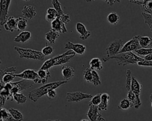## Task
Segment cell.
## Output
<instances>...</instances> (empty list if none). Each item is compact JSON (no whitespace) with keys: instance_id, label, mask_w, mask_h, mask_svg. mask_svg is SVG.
Listing matches in <instances>:
<instances>
[{"instance_id":"1","label":"cell","mask_w":152,"mask_h":121,"mask_svg":"<svg viewBox=\"0 0 152 121\" xmlns=\"http://www.w3.org/2000/svg\"><path fill=\"white\" fill-rule=\"evenodd\" d=\"M68 82L66 80L58 81L45 84L42 86L36 88L28 93V98L33 102H36L39 98L48 94L52 90H55L60 86L65 84Z\"/></svg>"},{"instance_id":"21","label":"cell","mask_w":152,"mask_h":121,"mask_svg":"<svg viewBox=\"0 0 152 121\" xmlns=\"http://www.w3.org/2000/svg\"><path fill=\"white\" fill-rule=\"evenodd\" d=\"M31 34L30 31H23L17 35L14 39V41L16 42H25L30 39Z\"/></svg>"},{"instance_id":"53","label":"cell","mask_w":152,"mask_h":121,"mask_svg":"<svg viewBox=\"0 0 152 121\" xmlns=\"http://www.w3.org/2000/svg\"><path fill=\"white\" fill-rule=\"evenodd\" d=\"M24 1H29L30 0H23Z\"/></svg>"},{"instance_id":"8","label":"cell","mask_w":152,"mask_h":121,"mask_svg":"<svg viewBox=\"0 0 152 121\" xmlns=\"http://www.w3.org/2000/svg\"><path fill=\"white\" fill-rule=\"evenodd\" d=\"M139 35H135L132 39L127 41L121 48L119 53L130 52L132 51H135L141 48V47L140 45L138 40Z\"/></svg>"},{"instance_id":"43","label":"cell","mask_w":152,"mask_h":121,"mask_svg":"<svg viewBox=\"0 0 152 121\" xmlns=\"http://www.w3.org/2000/svg\"><path fill=\"white\" fill-rule=\"evenodd\" d=\"M57 17H56L55 15H53L52 14H46L45 16L46 20L50 22H52V21H53Z\"/></svg>"},{"instance_id":"44","label":"cell","mask_w":152,"mask_h":121,"mask_svg":"<svg viewBox=\"0 0 152 121\" xmlns=\"http://www.w3.org/2000/svg\"><path fill=\"white\" fill-rule=\"evenodd\" d=\"M46 96H47V97H48L49 99H53L56 96V92L55 91V90H52L48 93Z\"/></svg>"},{"instance_id":"36","label":"cell","mask_w":152,"mask_h":121,"mask_svg":"<svg viewBox=\"0 0 152 121\" xmlns=\"http://www.w3.org/2000/svg\"><path fill=\"white\" fill-rule=\"evenodd\" d=\"M51 2L53 8L57 11L59 16L62 15L64 13L62 9V6L60 2L58 0H51Z\"/></svg>"},{"instance_id":"46","label":"cell","mask_w":152,"mask_h":121,"mask_svg":"<svg viewBox=\"0 0 152 121\" xmlns=\"http://www.w3.org/2000/svg\"><path fill=\"white\" fill-rule=\"evenodd\" d=\"M144 59L145 60H147V61H152V54L144 56Z\"/></svg>"},{"instance_id":"29","label":"cell","mask_w":152,"mask_h":121,"mask_svg":"<svg viewBox=\"0 0 152 121\" xmlns=\"http://www.w3.org/2000/svg\"><path fill=\"white\" fill-rule=\"evenodd\" d=\"M27 19L25 18L18 17L17 18V31H24L27 27Z\"/></svg>"},{"instance_id":"42","label":"cell","mask_w":152,"mask_h":121,"mask_svg":"<svg viewBox=\"0 0 152 121\" xmlns=\"http://www.w3.org/2000/svg\"><path fill=\"white\" fill-rule=\"evenodd\" d=\"M46 14H52L53 15H55L56 17H58L59 16V14L58 13L57 11L54 8H49L47 9L46 11Z\"/></svg>"},{"instance_id":"30","label":"cell","mask_w":152,"mask_h":121,"mask_svg":"<svg viewBox=\"0 0 152 121\" xmlns=\"http://www.w3.org/2000/svg\"><path fill=\"white\" fill-rule=\"evenodd\" d=\"M8 110L15 121H22L23 120V115L19 110L13 108H10Z\"/></svg>"},{"instance_id":"45","label":"cell","mask_w":152,"mask_h":121,"mask_svg":"<svg viewBox=\"0 0 152 121\" xmlns=\"http://www.w3.org/2000/svg\"><path fill=\"white\" fill-rule=\"evenodd\" d=\"M107 4H108L109 5L112 6L116 2H119L121 0H104Z\"/></svg>"},{"instance_id":"4","label":"cell","mask_w":152,"mask_h":121,"mask_svg":"<svg viewBox=\"0 0 152 121\" xmlns=\"http://www.w3.org/2000/svg\"><path fill=\"white\" fill-rule=\"evenodd\" d=\"M14 49L18 53L20 58L33 59L42 61L45 57L42 51L30 48H24L18 46H14Z\"/></svg>"},{"instance_id":"32","label":"cell","mask_w":152,"mask_h":121,"mask_svg":"<svg viewBox=\"0 0 152 121\" xmlns=\"http://www.w3.org/2000/svg\"><path fill=\"white\" fill-rule=\"evenodd\" d=\"M14 100L18 104H24L27 100V97L21 93H15L13 95Z\"/></svg>"},{"instance_id":"18","label":"cell","mask_w":152,"mask_h":121,"mask_svg":"<svg viewBox=\"0 0 152 121\" xmlns=\"http://www.w3.org/2000/svg\"><path fill=\"white\" fill-rule=\"evenodd\" d=\"M5 30L12 32L15 30H17V18L14 16H10L4 25Z\"/></svg>"},{"instance_id":"31","label":"cell","mask_w":152,"mask_h":121,"mask_svg":"<svg viewBox=\"0 0 152 121\" xmlns=\"http://www.w3.org/2000/svg\"><path fill=\"white\" fill-rule=\"evenodd\" d=\"M92 69L90 68H86L83 71V77L87 83H91L92 81Z\"/></svg>"},{"instance_id":"47","label":"cell","mask_w":152,"mask_h":121,"mask_svg":"<svg viewBox=\"0 0 152 121\" xmlns=\"http://www.w3.org/2000/svg\"><path fill=\"white\" fill-rule=\"evenodd\" d=\"M97 121H105V119L102 117V118H100V119H98Z\"/></svg>"},{"instance_id":"6","label":"cell","mask_w":152,"mask_h":121,"mask_svg":"<svg viewBox=\"0 0 152 121\" xmlns=\"http://www.w3.org/2000/svg\"><path fill=\"white\" fill-rule=\"evenodd\" d=\"M15 76L24 80H31L34 83H41V80L37 74V71L33 69H26L21 73H15Z\"/></svg>"},{"instance_id":"13","label":"cell","mask_w":152,"mask_h":121,"mask_svg":"<svg viewBox=\"0 0 152 121\" xmlns=\"http://www.w3.org/2000/svg\"><path fill=\"white\" fill-rule=\"evenodd\" d=\"M132 3L139 5L142 12L152 14V0H139L134 1Z\"/></svg>"},{"instance_id":"2","label":"cell","mask_w":152,"mask_h":121,"mask_svg":"<svg viewBox=\"0 0 152 121\" xmlns=\"http://www.w3.org/2000/svg\"><path fill=\"white\" fill-rule=\"evenodd\" d=\"M75 53L72 50H69L62 54L56 55L46 60L40 67V69L49 70L53 66L62 65L68 63L75 56Z\"/></svg>"},{"instance_id":"10","label":"cell","mask_w":152,"mask_h":121,"mask_svg":"<svg viewBox=\"0 0 152 121\" xmlns=\"http://www.w3.org/2000/svg\"><path fill=\"white\" fill-rule=\"evenodd\" d=\"M66 49L72 50L75 53L78 54H83L86 50V47L81 44H74L71 41H67L64 45Z\"/></svg>"},{"instance_id":"48","label":"cell","mask_w":152,"mask_h":121,"mask_svg":"<svg viewBox=\"0 0 152 121\" xmlns=\"http://www.w3.org/2000/svg\"><path fill=\"white\" fill-rule=\"evenodd\" d=\"M150 99H151V107H152V94H150Z\"/></svg>"},{"instance_id":"17","label":"cell","mask_w":152,"mask_h":121,"mask_svg":"<svg viewBox=\"0 0 152 121\" xmlns=\"http://www.w3.org/2000/svg\"><path fill=\"white\" fill-rule=\"evenodd\" d=\"M1 87L4 86L7 83L12 82L15 77L14 73H5L1 70Z\"/></svg>"},{"instance_id":"49","label":"cell","mask_w":152,"mask_h":121,"mask_svg":"<svg viewBox=\"0 0 152 121\" xmlns=\"http://www.w3.org/2000/svg\"><path fill=\"white\" fill-rule=\"evenodd\" d=\"M86 2H91V1H94V0H85Z\"/></svg>"},{"instance_id":"52","label":"cell","mask_w":152,"mask_h":121,"mask_svg":"<svg viewBox=\"0 0 152 121\" xmlns=\"http://www.w3.org/2000/svg\"><path fill=\"white\" fill-rule=\"evenodd\" d=\"M48 121H61L59 120H48Z\"/></svg>"},{"instance_id":"3","label":"cell","mask_w":152,"mask_h":121,"mask_svg":"<svg viewBox=\"0 0 152 121\" xmlns=\"http://www.w3.org/2000/svg\"><path fill=\"white\" fill-rule=\"evenodd\" d=\"M111 59H115L119 66H125L128 64H133L138 63L140 61H144V59L137 55L132 51L119 53L107 59V61Z\"/></svg>"},{"instance_id":"19","label":"cell","mask_w":152,"mask_h":121,"mask_svg":"<svg viewBox=\"0 0 152 121\" xmlns=\"http://www.w3.org/2000/svg\"><path fill=\"white\" fill-rule=\"evenodd\" d=\"M12 83H13L14 85L16 86L18 88V89L20 90V92L21 93V91H22L23 90L31 87L34 83L31 80L23 79L20 81L12 82Z\"/></svg>"},{"instance_id":"22","label":"cell","mask_w":152,"mask_h":121,"mask_svg":"<svg viewBox=\"0 0 152 121\" xmlns=\"http://www.w3.org/2000/svg\"><path fill=\"white\" fill-rule=\"evenodd\" d=\"M110 100V96L106 93H102L101 102L98 106V109L99 111L100 110H106L107 109L108 103Z\"/></svg>"},{"instance_id":"27","label":"cell","mask_w":152,"mask_h":121,"mask_svg":"<svg viewBox=\"0 0 152 121\" xmlns=\"http://www.w3.org/2000/svg\"><path fill=\"white\" fill-rule=\"evenodd\" d=\"M1 120H2V121H15L11 116L9 110H7L5 108H1Z\"/></svg>"},{"instance_id":"7","label":"cell","mask_w":152,"mask_h":121,"mask_svg":"<svg viewBox=\"0 0 152 121\" xmlns=\"http://www.w3.org/2000/svg\"><path fill=\"white\" fill-rule=\"evenodd\" d=\"M92 97V94L84 93L80 91L68 92L66 95V99L68 102H78Z\"/></svg>"},{"instance_id":"24","label":"cell","mask_w":152,"mask_h":121,"mask_svg":"<svg viewBox=\"0 0 152 121\" xmlns=\"http://www.w3.org/2000/svg\"><path fill=\"white\" fill-rule=\"evenodd\" d=\"M90 68L92 70H101L103 67L102 64V61L98 57H95L92 58L89 63Z\"/></svg>"},{"instance_id":"25","label":"cell","mask_w":152,"mask_h":121,"mask_svg":"<svg viewBox=\"0 0 152 121\" xmlns=\"http://www.w3.org/2000/svg\"><path fill=\"white\" fill-rule=\"evenodd\" d=\"M139 43L142 48H147L152 45V38L147 36H140L138 38Z\"/></svg>"},{"instance_id":"20","label":"cell","mask_w":152,"mask_h":121,"mask_svg":"<svg viewBox=\"0 0 152 121\" xmlns=\"http://www.w3.org/2000/svg\"><path fill=\"white\" fill-rule=\"evenodd\" d=\"M62 75L65 80L68 81L71 80L75 74L74 69L70 66H63L61 70Z\"/></svg>"},{"instance_id":"38","label":"cell","mask_w":152,"mask_h":121,"mask_svg":"<svg viewBox=\"0 0 152 121\" xmlns=\"http://www.w3.org/2000/svg\"><path fill=\"white\" fill-rule=\"evenodd\" d=\"M135 52L140 55L145 56L147 55L152 54V48H141L140 49L135 50Z\"/></svg>"},{"instance_id":"26","label":"cell","mask_w":152,"mask_h":121,"mask_svg":"<svg viewBox=\"0 0 152 121\" xmlns=\"http://www.w3.org/2000/svg\"><path fill=\"white\" fill-rule=\"evenodd\" d=\"M37 74L39 78L41 80V83L42 84H47L48 79L50 76V73L49 70H43V69H39L37 71Z\"/></svg>"},{"instance_id":"50","label":"cell","mask_w":152,"mask_h":121,"mask_svg":"<svg viewBox=\"0 0 152 121\" xmlns=\"http://www.w3.org/2000/svg\"><path fill=\"white\" fill-rule=\"evenodd\" d=\"M135 1H139V0H129V2H132Z\"/></svg>"},{"instance_id":"51","label":"cell","mask_w":152,"mask_h":121,"mask_svg":"<svg viewBox=\"0 0 152 121\" xmlns=\"http://www.w3.org/2000/svg\"><path fill=\"white\" fill-rule=\"evenodd\" d=\"M80 121H88V120H87V119H82V120H81Z\"/></svg>"},{"instance_id":"11","label":"cell","mask_w":152,"mask_h":121,"mask_svg":"<svg viewBox=\"0 0 152 121\" xmlns=\"http://www.w3.org/2000/svg\"><path fill=\"white\" fill-rule=\"evenodd\" d=\"M89 109L87 113V117L90 121H97L98 119L102 117V115L99 113V110L97 106L89 104Z\"/></svg>"},{"instance_id":"9","label":"cell","mask_w":152,"mask_h":121,"mask_svg":"<svg viewBox=\"0 0 152 121\" xmlns=\"http://www.w3.org/2000/svg\"><path fill=\"white\" fill-rule=\"evenodd\" d=\"M11 0H1L0 1V25L5 24L7 20L9 7Z\"/></svg>"},{"instance_id":"28","label":"cell","mask_w":152,"mask_h":121,"mask_svg":"<svg viewBox=\"0 0 152 121\" xmlns=\"http://www.w3.org/2000/svg\"><path fill=\"white\" fill-rule=\"evenodd\" d=\"M107 21L112 25H116L119 22V16L116 12H110L107 16Z\"/></svg>"},{"instance_id":"35","label":"cell","mask_w":152,"mask_h":121,"mask_svg":"<svg viewBox=\"0 0 152 121\" xmlns=\"http://www.w3.org/2000/svg\"><path fill=\"white\" fill-rule=\"evenodd\" d=\"M141 14L144 18V22L148 25L150 31L152 32V14H150L142 12Z\"/></svg>"},{"instance_id":"34","label":"cell","mask_w":152,"mask_h":121,"mask_svg":"<svg viewBox=\"0 0 152 121\" xmlns=\"http://www.w3.org/2000/svg\"><path fill=\"white\" fill-rule=\"evenodd\" d=\"M130 107H131V104L129 100L128 99H123L119 102L118 108L122 110H127Z\"/></svg>"},{"instance_id":"15","label":"cell","mask_w":152,"mask_h":121,"mask_svg":"<svg viewBox=\"0 0 152 121\" xmlns=\"http://www.w3.org/2000/svg\"><path fill=\"white\" fill-rule=\"evenodd\" d=\"M24 18L27 19H31L36 15V8L32 5H24L21 11Z\"/></svg>"},{"instance_id":"41","label":"cell","mask_w":152,"mask_h":121,"mask_svg":"<svg viewBox=\"0 0 152 121\" xmlns=\"http://www.w3.org/2000/svg\"><path fill=\"white\" fill-rule=\"evenodd\" d=\"M60 18L65 24L68 23L70 21V18L68 14H64L60 16Z\"/></svg>"},{"instance_id":"40","label":"cell","mask_w":152,"mask_h":121,"mask_svg":"<svg viewBox=\"0 0 152 121\" xmlns=\"http://www.w3.org/2000/svg\"><path fill=\"white\" fill-rule=\"evenodd\" d=\"M139 66H144V67H152V61H147L144 60L142 61H140L138 63Z\"/></svg>"},{"instance_id":"54","label":"cell","mask_w":152,"mask_h":121,"mask_svg":"<svg viewBox=\"0 0 152 121\" xmlns=\"http://www.w3.org/2000/svg\"><path fill=\"white\" fill-rule=\"evenodd\" d=\"M1 121H2V120H1Z\"/></svg>"},{"instance_id":"16","label":"cell","mask_w":152,"mask_h":121,"mask_svg":"<svg viewBox=\"0 0 152 121\" xmlns=\"http://www.w3.org/2000/svg\"><path fill=\"white\" fill-rule=\"evenodd\" d=\"M75 28H76L77 31L80 34V38L82 40L87 39L91 35L90 31H88L86 29V27L83 23L77 22L76 24Z\"/></svg>"},{"instance_id":"5","label":"cell","mask_w":152,"mask_h":121,"mask_svg":"<svg viewBox=\"0 0 152 121\" xmlns=\"http://www.w3.org/2000/svg\"><path fill=\"white\" fill-rule=\"evenodd\" d=\"M122 39H116L112 41L107 45L106 48V55L102 57V61L105 63L107 61L109 58L119 54L124 45Z\"/></svg>"},{"instance_id":"12","label":"cell","mask_w":152,"mask_h":121,"mask_svg":"<svg viewBox=\"0 0 152 121\" xmlns=\"http://www.w3.org/2000/svg\"><path fill=\"white\" fill-rule=\"evenodd\" d=\"M51 28L59 33H65L67 32L65 25L61 20L60 16L58 17L51 22Z\"/></svg>"},{"instance_id":"23","label":"cell","mask_w":152,"mask_h":121,"mask_svg":"<svg viewBox=\"0 0 152 121\" xmlns=\"http://www.w3.org/2000/svg\"><path fill=\"white\" fill-rule=\"evenodd\" d=\"M60 33L55 31L53 29H51L49 31L45 34V38L46 40L52 44H54L55 43L56 40L59 37Z\"/></svg>"},{"instance_id":"33","label":"cell","mask_w":152,"mask_h":121,"mask_svg":"<svg viewBox=\"0 0 152 121\" xmlns=\"http://www.w3.org/2000/svg\"><path fill=\"white\" fill-rule=\"evenodd\" d=\"M92 76H93V78H92L91 83L95 86L100 85L102 84V82H101L100 76L95 70H92Z\"/></svg>"},{"instance_id":"14","label":"cell","mask_w":152,"mask_h":121,"mask_svg":"<svg viewBox=\"0 0 152 121\" xmlns=\"http://www.w3.org/2000/svg\"><path fill=\"white\" fill-rule=\"evenodd\" d=\"M142 84H141L138 80L135 79V77H132V81H131V90L135 94V95L137 97V99L140 103L141 104V99H140V94H141V91L142 89Z\"/></svg>"},{"instance_id":"37","label":"cell","mask_w":152,"mask_h":121,"mask_svg":"<svg viewBox=\"0 0 152 121\" xmlns=\"http://www.w3.org/2000/svg\"><path fill=\"white\" fill-rule=\"evenodd\" d=\"M101 98H102V93L97 94L96 95L93 96V97L91 98V100L88 103V105L92 104L94 106H98L101 102Z\"/></svg>"},{"instance_id":"39","label":"cell","mask_w":152,"mask_h":121,"mask_svg":"<svg viewBox=\"0 0 152 121\" xmlns=\"http://www.w3.org/2000/svg\"><path fill=\"white\" fill-rule=\"evenodd\" d=\"M53 48L50 45H48L47 44L46 45L45 47H44L42 50V53H43V54L45 56H48L50 54H52V53L53 52Z\"/></svg>"}]
</instances>
